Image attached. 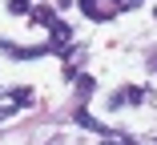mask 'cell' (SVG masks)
<instances>
[{
    "mask_svg": "<svg viewBox=\"0 0 157 145\" xmlns=\"http://www.w3.org/2000/svg\"><path fill=\"white\" fill-rule=\"evenodd\" d=\"M129 0H81V12L89 16V20H113Z\"/></svg>",
    "mask_w": 157,
    "mask_h": 145,
    "instance_id": "cell-1",
    "label": "cell"
},
{
    "mask_svg": "<svg viewBox=\"0 0 157 145\" xmlns=\"http://www.w3.org/2000/svg\"><path fill=\"white\" fill-rule=\"evenodd\" d=\"M33 24H40V28H52V24H56V12H52L48 4H36V8H33Z\"/></svg>",
    "mask_w": 157,
    "mask_h": 145,
    "instance_id": "cell-2",
    "label": "cell"
},
{
    "mask_svg": "<svg viewBox=\"0 0 157 145\" xmlns=\"http://www.w3.org/2000/svg\"><path fill=\"white\" fill-rule=\"evenodd\" d=\"M89 93H93V77H81L77 81V97H89Z\"/></svg>",
    "mask_w": 157,
    "mask_h": 145,
    "instance_id": "cell-3",
    "label": "cell"
},
{
    "mask_svg": "<svg viewBox=\"0 0 157 145\" xmlns=\"http://www.w3.org/2000/svg\"><path fill=\"white\" fill-rule=\"evenodd\" d=\"M8 8L12 12H28V0H8Z\"/></svg>",
    "mask_w": 157,
    "mask_h": 145,
    "instance_id": "cell-4",
    "label": "cell"
},
{
    "mask_svg": "<svg viewBox=\"0 0 157 145\" xmlns=\"http://www.w3.org/2000/svg\"><path fill=\"white\" fill-rule=\"evenodd\" d=\"M12 113H16V109H0V121H4V117H12Z\"/></svg>",
    "mask_w": 157,
    "mask_h": 145,
    "instance_id": "cell-5",
    "label": "cell"
}]
</instances>
